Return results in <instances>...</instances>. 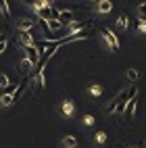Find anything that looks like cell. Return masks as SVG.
<instances>
[{
	"instance_id": "2",
	"label": "cell",
	"mask_w": 146,
	"mask_h": 148,
	"mask_svg": "<svg viewBox=\"0 0 146 148\" xmlns=\"http://www.w3.org/2000/svg\"><path fill=\"white\" fill-rule=\"evenodd\" d=\"M102 38H104V40H106V44H109V48H111V50L113 52H119V40H117V36L111 32V29H106V27H102Z\"/></svg>"
},
{
	"instance_id": "10",
	"label": "cell",
	"mask_w": 146,
	"mask_h": 148,
	"mask_svg": "<svg viewBox=\"0 0 146 148\" xmlns=\"http://www.w3.org/2000/svg\"><path fill=\"white\" fill-rule=\"evenodd\" d=\"M77 146V138L75 136H65L63 138V148H75Z\"/></svg>"
},
{
	"instance_id": "28",
	"label": "cell",
	"mask_w": 146,
	"mask_h": 148,
	"mask_svg": "<svg viewBox=\"0 0 146 148\" xmlns=\"http://www.w3.org/2000/svg\"><path fill=\"white\" fill-rule=\"evenodd\" d=\"M84 123H86V125H92V123H94L92 115H86V117H84Z\"/></svg>"
},
{
	"instance_id": "4",
	"label": "cell",
	"mask_w": 146,
	"mask_h": 148,
	"mask_svg": "<svg viewBox=\"0 0 146 148\" xmlns=\"http://www.w3.org/2000/svg\"><path fill=\"white\" fill-rule=\"evenodd\" d=\"M90 36V29H80V32H73V34H67L63 38V42L65 44H69V42H77V40H82V38H88Z\"/></svg>"
},
{
	"instance_id": "14",
	"label": "cell",
	"mask_w": 146,
	"mask_h": 148,
	"mask_svg": "<svg viewBox=\"0 0 146 148\" xmlns=\"http://www.w3.org/2000/svg\"><path fill=\"white\" fill-rule=\"evenodd\" d=\"M65 27V23L63 21H54V19H50V21H48V29H50V32L54 34V32H58V29H63Z\"/></svg>"
},
{
	"instance_id": "9",
	"label": "cell",
	"mask_w": 146,
	"mask_h": 148,
	"mask_svg": "<svg viewBox=\"0 0 146 148\" xmlns=\"http://www.w3.org/2000/svg\"><path fill=\"white\" fill-rule=\"evenodd\" d=\"M61 111H63V115H73V111H75V106H73V102L71 100H63V104H61Z\"/></svg>"
},
{
	"instance_id": "8",
	"label": "cell",
	"mask_w": 146,
	"mask_h": 148,
	"mask_svg": "<svg viewBox=\"0 0 146 148\" xmlns=\"http://www.w3.org/2000/svg\"><path fill=\"white\" fill-rule=\"evenodd\" d=\"M80 29H86V23H84V21H71L69 25H67V34L80 32Z\"/></svg>"
},
{
	"instance_id": "13",
	"label": "cell",
	"mask_w": 146,
	"mask_h": 148,
	"mask_svg": "<svg viewBox=\"0 0 146 148\" xmlns=\"http://www.w3.org/2000/svg\"><path fill=\"white\" fill-rule=\"evenodd\" d=\"M0 15H2L4 19H11V8H8L6 0H0Z\"/></svg>"
},
{
	"instance_id": "19",
	"label": "cell",
	"mask_w": 146,
	"mask_h": 148,
	"mask_svg": "<svg viewBox=\"0 0 146 148\" xmlns=\"http://www.w3.org/2000/svg\"><path fill=\"white\" fill-rule=\"evenodd\" d=\"M127 79H130L132 84H136V82L140 79V73L136 71V69H130V71H127Z\"/></svg>"
},
{
	"instance_id": "16",
	"label": "cell",
	"mask_w": 146,
	"mask_h": 148,
	"mask_svg": "<svg viewBox=\"0 0 146 148\" xmlns=\"http://www.w3.org/2000/svg\"><path fill=\"white\" fill-rule=\"evenodd\" d=\"M94 142L98 144V146H104V144H106V134H104V132H96V134H94Z\"/></svg>"
},
{
	"instance_id": "29",
	"label": "cell",
	"mask_w": 146,
	"mask_h": 148,
	"mask_svg": "<svg viewBox=\"0 0 146 148\" xmlns=\"http://www.w3.org/2000/svg\"><path fill=\"white\" fill-rule=\"evenodd\" d=\"M23 4H27V6H34V0H21Z\"/></svg>"
},
{
	"instance_id": "31",
	"label": "cell",
	"mask_w": 146,
	"mask_h": 148,
	"mask_svg": "<svg viewBox=\"0 0 146 148\" xmlns=\"http://www.w3.org/2000/svg\"><path fill=\"white\" fill-rule=\"evenodd\" d=\"M132 148H142V144H136V146H132Z\"/></svg>"
},
{
	"instance_id": "27",
	"label": "cell",
	"mask_w": 146,
	"mask_h": 148,
	"mask_svg": "<svg viewBox=\"0 0 146 148\" xmlns=\"http://www.w3.org/2000/svg\"><path fill=\"white\" fill-rule=\"evenodd\" d=\"M138 13H140V17H146V2H142L138 6Z\"/></svg>"
},
{
	"instance_id": "7",
	"label": "cell",
	"mask_w": 146,
	"mask_h": 148,
	"mask_svg": "<svg viewBox=\"0 0 146 148\" xmlns=\"http://www.w3.org/2000/svg\"><path fill=\"white\" fill-rule=\"evenodd\" d=\"M17 25H19V32H29V29L34 27V21H32V19H27V17H23V19H19V21H17Z\"/></svg>"
},
{
	"instance_id": "20",
	"label": "cell",
	"mask_w": 146,
	"mask_h": 148,
	"mask_svg": "<svg viewBox=\"0 0 146 148\" xmlns=\"http://www.w3.org/2000/svg\"><path fill=\"white\" fill-rule=\"evenodd\" d=\"M15 92H17V86H15V84H8L6 88H2V94H11V96H15Z\"/></svg>"
},
{
	"instance_id": "11",
	"label": "cell",
	"mask_w": 146,
	"mask_h": 148,
	"mask_svg": "<svg viewBox=\"0 0 146 148\" xmlns=\"http://www.w3.org/2000/svg\"><path fill=\"white\" fill-rule=\"evenodd\" d=\"M111 8H113L111 0H100L98 2V13H111Z\"/></svg>"
},
{
	"instance_id": "18",
	"label": "cell",
	"mask_w": 146,
	"mask_h": 148,
	"mask_svg": "<svg viewBox=\"0 0 146 148\" xmlns=\"http://www.w3.org/2000/svg\"><path fill=\"white\" fill-rule=\"evenodd\" d=\"M117 25H119L121 29H127V27H130V19H127V15H121L119 19H117Z\"/></svg>"
},
{
	"instance_id": "3",
	"label": "cell",
	"mask_w": 146,
	"mask_h": 148,
	"mask_svg": "<svg viewBox=\"0 0 146 148\" xmlns=\"http://www.w3.org/2000/svg\"><path fill=\"white\" fill-rule=\"evenodd\" d=\"M21 50H23V54H25V58H27V61L36 67V65H38V61H40V54H38L36 46H23Z\"/></svg>"
},
{
	"instance_id": "26",
	"label": "cell",
	"mask_w": 146,
	"mask_h": 148,
	"mask_svg": "<svg viewBox=\"0 0 146 148\" xmlns=\"http://www.w3.org/2000/svg\"><path fill=\"white\" fill-rule=\"evenodd\" d=\"M138 29L146 34V19H140V21H138Z\"/></svg>"
},
{
	"instance_id": "24",
	"label": "cell",
	"mask_w": 146,
	"mask_h": 148,
	"mask_svg": "<svg viewBox=\"0 0 146 148\" xmlns=\"http://www.w3.org/2000/svg\"><path fill=\"white\" fill-rule=\"evenodd\" d=\"M44 6H46L44 0H34V8H36V11H42Z\"/></svg>"
},
{
	"instance_id": "17",
	"label": "cell",
	"mask_w": 146,
	"mask_h": 148,
	"mask_svg": "<svg viewBox=\"0 0 146 148\" xmlns=\"http://www.w3.org/2000/svg\"><path fill=\"white\" fill-rule=\"evenodd\" d=\"M61 21L65 23V27L69 25V23L73 21V15H71V11H61Z\"/></svg>"
},
{
	"instance_id": "25",
	"label": "cell",
	"mask_w": 146,
	"mask_h": 148,
	"mask_svg": "<svg viewBox=\"0 0 146 148\" xmlns=\"http://www.w3.org/2000/svg\"><path fill=\"white\" fill-rule=\"evenodd\" d=\"M8 86V77H6V73H0V88H6Z\"/></svg>"
},
{
	"instance_id": "30",
	"label": "cell",
	"mask_w": 146,
	"mask_h": 148,
	"mask_svg": "<svg viewBox=\"0 0 146 148\" xmlns=\"http://www.w3.org/2000/svg\"><path fill=\"white\" fill-rule=\"evenodd\" d=\"M44 2H46V6H52V2H54V0H44Z\"/></svg>"
},
{
	"instance_id": "12",
	"label": "cell",
	"mask_w": 146,
	"mask_h": 148,
	"mask_svg": "<svg viewBox=\"0 0 146 148\" xmlns=\"http://www.w3.org/2000/svg\"><path fill=\"white\" fill-rule=\"evenodd\" d=\"M38 17H40V19H46V21H50V19H52V6H44L42 11H38Z\"/></svg>"
},
{
	"instance_id": "5",
	"label": "cell",
	"mask_w": 146,
	"mask_h": 148,
	"mask_svg": "<svg viewBox=\"0 0 146 148\" xmlns=\"http://www.w3.org/2000/svg\"><path fill=\"white\" fill-rule=\"evenodd\" d=\"M17 44L19 46H34L36 44V40H34V38H32V34H29V32H19V40H17Z\"/></svg>"
},
{
	"instance_id": "22",
	"label": "cell",
	"mask_w": 146,
	"mask_h": 148,
	"mask_svg": "<svg viewBox=\"0 0 146 148\" xmlns=\"http://www.w3.org/2000/svg\"><path fill=\"white\" fill-rule=\"evenodd\" d=\"M4 50H6V36L0 34V54H2Z\"/></svg>"
},
{
	"instance_id": "6",
	"label": "cell",
	"mask_w": 146,
	"mask_h": 148,
	"mask_svg": "<svg viewBox=\"0 0 146 148\" xmlns=\"http://www.w3.org/2000/svg\"><path fill=\"white\" fill-rule=\"evenodd\" d=\"M136 104H138V96H134V98H130V100H127V104H125V117H127V119H130V117L134 115V108H136Z\"/></svg>"
},
{
	"instance_id": "23",
	"label": "cell",
	"mask_w": 146,
	"mask_h": 148,
	"mask_svg": "<svg viewBox=\"0 0 146 148\" xmlns=\"http://www.w3.org/2000/svg\"><path fill=\"white\" fill-rule=\"evenodd\" d=\"M90 92H92V96H100V94H102V88H100V86H96V84H94V86L90 88Z\"/></svg>"
},
{
	"instance_id": "1",
	"label": "cell",
	"mask_w": 146,
	"mask_h": 148,
	"mask_svg": "<svg viewBox=\"0 0 146 148\" xmlns=\"http://www.w3.org/2000/svg\"><path fill=\"white\" fill-rule=\"evenodd\" d=\"M134 96H138V88H136V86H130L127 90H123L119 96H115L113 100L106 104L104 111H106V113H119V115H123V113H125V104H127V100H130V98H134Z\"/></svg>"
},
{
	"instance_id": "15",
	"label": "cell",
	"mask_w": 146,
	"mask_h": 148,
	"mask_svg": "<svg viewBox=\"0 0 146 148\" xmlns=\"http://www.w3.org/2000/svg\"><path fill=\"white\" fill-rule=\"evenodd\" d=\"M15 102V98L11 94H0V106H11Z\"/></svg>"
},
{
	"instance_id": "21",
	"label": "cell",
	"mask_w": 146,
	"mask_h": 148,
	"mask_svg": "<svg viewBox=\"0 0 146 148\" xmlns=\"http://www.w3.org/2000/svg\"><path fill=\"white\" fill-rule=\"evenodd\" d=\"M29 67H34V65L29 63L27 58H23V61H21V69H23V75H27V73H29Z\"/></svg>"
}]
</instances>
